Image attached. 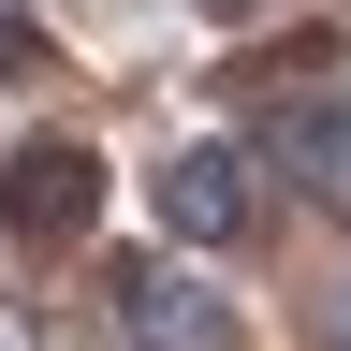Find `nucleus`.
I'll use <instances>...</instances> for the list:
<instances>
[{"label":"nucleus","instance_id":"nucleus-1","mask_svg":"<svg viewBox=\"0 0 351 351\" xmlns=\"http://www.w3.org/2000/svg\"><path fill=\"white\" fill-rule=\"evenodd\" d=\"M0 219H15L29 249H73L88 219H103V161H88L73 132H29V147L0 161Z\"/></svg>","mask_w":351,"mask_h":351},{"label":"nucleus","instance_id":"nucleus-2","mask_svg":"<svg viewBox=\"0 0 351 351\" xmlns=\"http://www.w3.org/2000/svg\"><path fill=\"white\" fill-rule=\"evenodd\" d=\"M161 234H176V249H249V234H263V176H249L234 147H176V161H161Z\"/></svg>","mask_w":351,"mask_h":351},{"label":"nucleus","instance_id":"nucleus-3","mask_svg":"<svg viewBox=\"0 0 351 351\" xmlns=\"http://www.w3.org/2000/svg\"><path fill=\"white\" fill-rule=\"evenodd\" d=\"M117 322H132V351H234V307H219L205 278H176V263H132Z\"/></svg>","mask_w":351,"mask_h":351},{"label":"nucleus","instance_id":"nucleus-4","mask_svg":"<svg viewBox=\"0 0 351 351\" xmlns=\"http://www.w3.org/2000/svg\"><path fill=\"white\" fill-rule=\"evenodd\" d=\"M337 351H351V307H337Z\"/></svg>","mask_w":351,"mask_h":351}]
</instances>
